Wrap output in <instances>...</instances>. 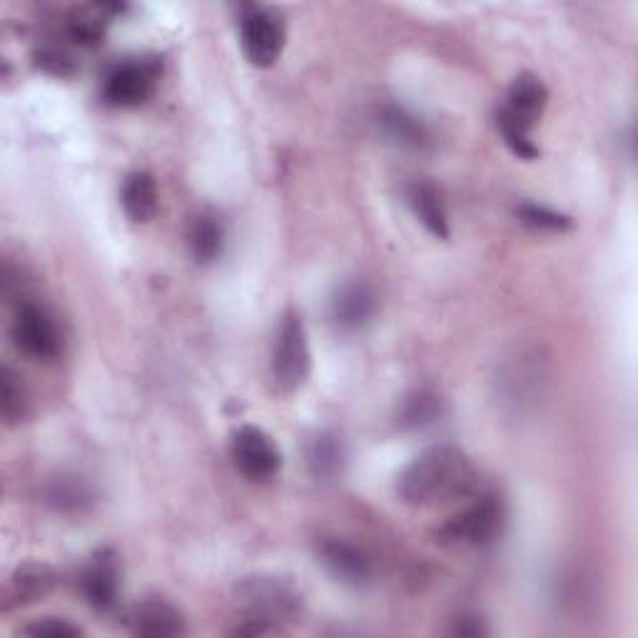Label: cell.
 I'll return each instance as SVG.
<instances>
[{"label": "cell", "instance_id": "cell-15", "mask_svg": "<svg viewBox=\"0 0 638 638\" xmlns=\"http://www.w3.org/2000/svg\"><path fill=\"white\" fill-rule=\"evenodd\" d=\"M307 467L317 482L337 479L344 469V444L334 432H320L307 444Z\"/></svg>", "mask_w": 638, "mask_h": 638}, {"label": "cell", "instance_id": "cell-14", "mask_svg": "<svg viewBox=\"0 0 638 638\" xmlns=\"http://www.w3.org/2000/svg\"><path fill=\"white\" fill-rule=\"evenodd\" d=\"M409 205L414 215L427 227L434 237L447 240L449 237V220L447 210H444V200L439 190L432 182H414L409 188Z\"/></svg>", "mask_w": 638, "mask_h": 638}, {"label": "cell", "instance_id": "cell-19", "mask_svg": "<svg viewBox=\"0 0 638 638\" xmlns=\"http://www.w3.org/2000/svg\"><path fill=\"white\" fill-rule=\"evenodd\" d=\"M379 123L387 130V135L392 140H397L402 145H409V148H419L427 143V128H424L417 118L409 115L404 108L397 105H389L382 110V120Z\"/></svg>", "mask_w": 638, "mask_h": 638}, {"label": "cell", "instance_id": "cell-2", "mask_svg": "<svg viewBox=\"0 0 638 638\" xmlns=\"http://www.w3.org/2000/svg\"><path fill=\"white\" fill-rule=\"evenodd\" d=\"M237 604L242 621L235 629L240 636L270 634L282 619H292L300 614L302 596L295 586L272 579V576H255L237 586Z\"/></svg>", "mask_w": 638, "mask_h": 638}, {"label": "cell", "instance_id": "cell-16", "mask_svg": "<svg viewBox=\"0 0 638 638\" xmlns=\"http://www.w3.org/2000/svg\"><path fill=\"white\" fill-rule=\"evenodd\" d=\"M125 215L133 222H150L158 212V185L155 178L148 172H133L125 180L123 192H120Z\"/></svg>", "mask_w": 638, "mask_h": 638}, {"label": "cell", "instance_id": "cell-25", "mask_svg": "<svg viewBox=\"0 0 638 638\" xmlns=\"http://www.w3.org/2000/svg\"><path fill=\"white\" fill-rule=\"evenodd\" d=\"M38 60H40V65L55 75H68L70 70H73V58L63 53V50H43V53L38 55Z\"/></svg>", "mask_w": 638, "mask_h": 638}, {"label": "cell", "instance_id": "cell-18", "mask_svg": "<svg viewBox=\"0 0 638 638\" xmlns=\"http://www.w3.org/2000/svg\"><path fill=\"white\" fill-rule=\"evenodd\" d=\"M118 10L115 6H98V8H88V10H78V13L70 16L68 20V36L73 43L93 48L98 43H103L105 38V28H108V13Z\"/></svg>", "mask_w": 638, "mask_h": 638}, {"label": "cell", "instance_id": "cell-7", "mask_svg": "<svg viewBox=\"0 0 638 638\" xmlns=\"http://www.w3.org/2000/svg\"><path fill=\"white\" fill-rule=\"evenodd\" d=\"M232 462L250 482H270L282 467V454L275 439L257 427H242L232 437Z\"/></svg>", "mask_w": 638, "mask_h": 638}, {"label": "cell", "instance_id": "cell-9", "mask_svg": "<svg viewBox=\"0 0 638 638\" xmlns=\"http://www.w3.org/2000/svg\"><path fill=\"white\" fill-rule=\"evenodd\" d=\"M546 100H549V90H546L541 80L531 73H524L512 83L509 93H506V105L499 110L496 118L531 133L534 123L544 113Z\"/></svg>", "mask_w": 638, "mask_h": 638}, {"label": "cell", "instance_id": "cell-20", "mask_svg": "<svg viewBox=\"0 0 638 638\" xmlns=\"http://www.w3.org/2000/svg\"><path fill=\"white\" fill-rule=\"evenodd\" d=\"M222 227L215 217H207V215H200L192 220L190 225V250H192V257L198 262H212L217 260V255L222 252Z\"/></svg>", "mask_w": 638, "mask_h": 638}, {"label": "cell", "instance_id": "cell-10", "mask_svg": "<svg viewBox=\"0 0 638 638\" xmlns=\"http://www.w3.org/2000/svg\"><path fill=\"white\" fill-rule=\"evenodd\" d=\"M80 589H83L85 601L93 606L95 611L113 609L118 604L120 589V571L113 551L103 549L88 561L83 576H80Z\"/></svg>", "mask_w": 638, "mask_h": 638}, {"label": "cell", "instance_id": "cell-24", "mask_svg": "<svg viewBox=\"0 0 638 638\" xmlns=\"http://www.w3.org/2000/svg\"><path fill=\"white\" fill-rule=\"evenodd\" d=\"M23 634L38 636V638H75L83 631H80L78 626L68 624L65 619H53V616H50V619H38L36 624L26 626Z\"/></svg>", "mask_w": 638, "mask_h": 638}, {"label": "cell", "instance_id": "cell-5", "mask_svg": "<svg viewBox=\"0 0 638 638\" xmlns=\"http://www.w3.org/2000/svg\"><path fill=\"white\" fill-rule=\"evenodd\" d=\"M502 502L486 494L442 526L439 539L452 546H484L502 529Z\"/></svg>", "mask_w": 638, "mask_h": 638}, {"label": "cell", "instance_id": "cell-12", "mask_svg": "<svg viewBox=\"0 0 638 638\" xmlns=\"http://www.w3.org/2000/svg\"><path fill=\"white\" fill-rule=\"evenodd\" d=\"M128 626L138 636L168 638L185 631V619H182V614L172 604L162 599H148L130 609Z\"/></svg>", "mask_w": 638, "mask_h": 638}, {"label": "cell", "instance_id": "cell-17", "mask_svg": "<svg viewBox=\"0 0 638 638\" xmlns=\"http://www.w3.org/2000/svg\"><path fill=\"white\" fill-rule=\"evenodd\" d=\"M55 586V574L45 564H23L13 574V579L8 584V599L16 606L20 604H33L38 599L53 589Z\"/></svg>", "mask_w": 638, "mask_h": 638}, {"label": "cell", "instance_id": "cell-4", "mask_svg": "<svg viewBox=\"0 0 638 638\" xmlns=\"http://www.w3.org/2000/svg\"><path fill=\"white\" fill-rule=\"evenodd\" d=\"M160 78V63L153 58L123 60L108 70L103 80V95L115 108H138L153 95Z\"/></svg>", "mask_w": 638, "mask_h": 638}, {"label": "cell", "instance_id": "cell-6", "mask_svg": "<svg viewBox=\"0 0 638 638\" xmlns=\"http://www.w3.org/2000/svg\"><path fill=\"white\" fill-rule=\"evenodd\" d=\"M240 40L252 65L270 68L277 63L285 48V26L275 10L247 8L240 20Z\"/></svg>", "mask_w": 638, "mask_h": 638}, {"label": "cell", "instance_id": "cell-3", "mask_svg": "<svg viewBox=\"0 0 638 638\" xmlns=\"http://www.w3.org/2000/svg\"><path fill=\"white\" fill-rule=\"evenodd\" d=\"M312 369V352L305 322L295 310H290L277 324L272 342V377L280 392H297L307 382Z\"/></svg>", "mask_w": 638, "mask_h": 638}, {"label": "cell", "instance_id": "cell-1", "mask_svg": "<svg viewBox=\"0 0 638 638\" xmlns=\"http://www.w3.org/2000/svg\"><path fill=\"white\" fill-rule=\"evenodd\" d=\"M477 484V469L457 447L422 452L399 477V496L412 506H437L467 496Z\"/></svg>", "mask_w": 638, "mask_h": 638}, {"label": "cell", "instance_id": "cell-26", "mask_svg": "<svg viewBox=\"0 0 638 638\" xmlns=\"http://www.w3.org/2000/svg\"><path fill=\"white\" fill-rule=\"evenodd\" d=\"M50 499H53L58 506H68V504L80 506L85 499V492H83V486H78V484L58 482L53 489H50Z\"/></svg>", "mask_w": 638, "mask_h": 638}, {"label": "cell", "instance_id": "cell-27", "mask_svg": "<svg viewBox=\"0 0 638 638\" xmlns=\"http://www.w3.org/2000/svg\"><path fill=\"white\" fill-rule=\"evenodd\" d=\"M452 634H457V636H482V634H486V629H484L482 619H477V616H462V619H457V626H454Z\"/></svg>", "mask_w": 638, "mask_h": 638}, {"label": "cell", "instance_id": "cell-23", "mask_svg": "<svg viewBox=\"0 0 638 638\" xmlns=\"http://www.w3.org/2000/svg\"><path fill=\"white\" fill-rule=\"evenodd\" d=\"M437 412H439L437 397L427 392H419V394H414V397L407 402V407H404L402 422L409 424V427H422V424L434 422Z\"/></svg>", "mask_w": 638, "mask_h": 638}, {"label": "cell", "instance_id": "cell-13", "mask_svg": "<svg viewBox=\"0 0 638 638\" xmlns=\"http://www.w3.org/2000/svg\"><path fill=\"white\" fill-rule=\"evenodd\" d=\"M322 561L327 564V569L337 576V579L347 581L352 586H364L372 581V561L357 546L342 539H327L320 546Z\"/></svg>", "mask_w": 638, "mask_h": 638}, {"label": "cell", "instance_id": "cell-8", "mask_svg": "<svg viewBox=\"0 0 638 638\" xmlns=\"http://www.w3.org/2000/svg\"><path fill=\"white\" fill-rule=\"evenodd\" d=\"M13 342L28 357L43 362L55 359L60 350H63V340H60L53 317L43 307L36 305V302H23L18 307L13 322Z\"/></svg>", "mask_w": 638, "mask_h": 638}, {"label": "cell", "instance_id": "cell-22", "mask_svg": "<svg viewBox=\"0 0 638 638\" xmlns=\"http://www.w3.org/2000/svg\"><path fill=\"white\" fill-rule=\"evenodd\" d=\"M516 215H519L526 227L539 232H564L571 227V217H566L561 212H554L544 205H534V202H524V205L516 210Z\"/></svg>", "mask_w": 638, "mask_h": 638}, {"label": "cell", "instance_id": "cell-11", "mask_svg": "<svg viewBox=\"0 0 638 638\" xmlns=\"http://www.w3.org/2000/svg\"><path fill=\"white\" fill-rule=\"evenodd\" d=\"M374 312H377V297H374L372 287L367 282L352 280L344 282V285L334 292L330 315L332 322L337 324V330L342 332H357L367 324Z\"/></svg>", "mask_w": 638, "mask_h": 638}, {"label": "cell", "instance_id": "cell-21", "mask_svg": "<svg viewBox=\"0 0 638 638\" xmlns=\"http://www.w3.org/2000/svg\"><path fill=\"white\" fill-rule=\"evenodd\" d=\"M28 409V397L23 389V382H20L18 374L8 367L0 372V412H3V419L8 424H18L26 417Z\"/></svg>", "mask_w": 638, "mask_h": 638}]
</instances>
